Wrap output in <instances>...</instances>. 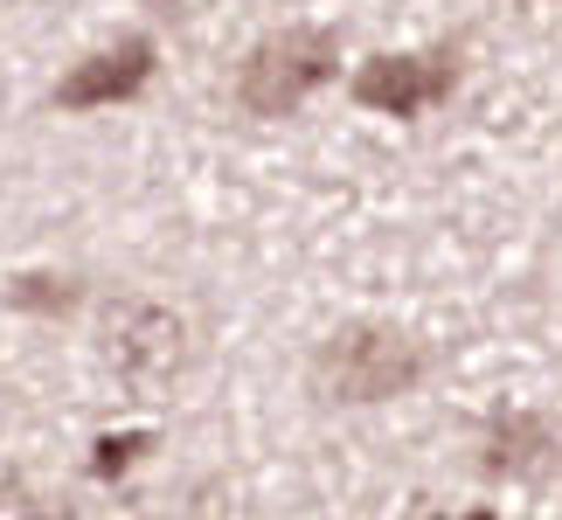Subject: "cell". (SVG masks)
Listing matches in <instances>:
<instances>
[{"mask_svg":"<svg viewBox=\"0 0 562 520\" xmlns=\"http://www.w3.org/2000/svg\"><path fill=\"white\" fill-rule=\"evenodd\" d=\"M430 375V347L417 334L389 327V319H340L313 347V396L340 409H375L409 396Z\"/></svg>","mask_w":562,"mask_h":520,"instance_id":"obj_1","label":"cell"},{"mask_svg":"<svg viewBox=\"0 0 562 520\" xmlns=\"http://www.w3.org/2000/svg\"><path fill=\"white\" fill-rule=\"evenodd\" d=\"M98 361L104 375L139 388V396H160L194 368V319L167 298L146 292H119L98 306Z\"/></svg>","mask_w":562,"mask_h":520,"instance_id":"obj_2","label":"cell"},{"mask_svg":"<svg viewBox=\"0 0 562 520\" xmlns=\"http://www.w3.org/2000/svg\"><path fill=\"white\" fill-rule=\"evenodd\" d=\"M340 77V35L334 29H271L265 42H250V56L236 63V104L250 118H292L306 98H319Z\"/></svg>","mask_w":562,"mask_h":520,"instance_id":"obj_3","label":"cell"},{"mask_svg":"<svg viewBox=\"0 0 562 520\" xmlns=\"http://www.w3.org/2000/svg\"><path fill=\"white\" fill-rule=\"evenodd\" d=\"M451 83H459V63L451 49H403V56H369L355 63L348 91L361 112H382V118H424L438 112L451 98Z\"/></svg>","mask_w":562,"mask_h":520,"instance_id":"obj_4","label":"cell"},{"mask_svg":"<svg viewBox=\"0 0 562 520\" xmlns=\"http://www.w3.org/2000/svg\"><path fill=\"white\" fill-rule=\"evenodd\" d=\"M154 70H160L154 35H119V42H104V49L77 56L70 70L56 77L49 104H56V112H112V104L139 98L146 83H154Z\"/></svg>","mask_w":562,"mask_h":520,"instance_id":"obj_5","label":"cell"},{"mask_svg":"<svg viewBox=\"0 0 562 520\" xmlns=\"http://www.w3.org/2000/svg\"><path fill=\"white\" fill-rule=\"evenodd\" d=\"M555 459H562V438L535 409H501L480 438V472H493V479H549Z\"/></svg>","mask_w":562,"mask_h":520,"instance_id":"obj_6","label":"cell"},{"mask_svg":"<svg viewBox=\"0 0 562 520\" xmlns=\"http://www.w3.org/2000/svg\"><path fill=\"white\" fill-rule=\"evenodd\" d=\"M139 451H154V430H125V438H98V459H91V472H98V479H119V472L133 465Z\"/></svg>","mask_w":562,"mask_h":520,"instance_id":"obj_7","label":"cell"},{"mask_svg":"<svg viewBox=\"0 0 562 520\" xmlns=\"http://www.w3.org/2000/svg\"><path fill=\"white\" fill-rule=\"evenodd\" d=\"M70 285L56 292V278H14L8 285V306H29V313H70Z\"/></svg>","mask_w":562,"mask_h":520,"instance_id":"obj_8","label":"cell"},{"mask_svg":"<svg viewBox=\"0 0 562 520\" xmlns=\"http://www.w3.org/2000/svg\"><path fill=\"white\" fill-rule=\"evenodd\" d=\"M465 520H501V513H465Z\"/></svg>","mask_w":562,"mask_h":520,"instance_id":"obj_9","label":"cell"}]
</instances>
